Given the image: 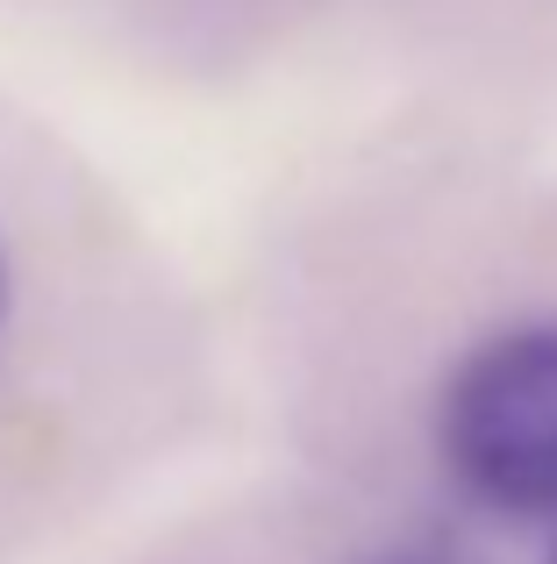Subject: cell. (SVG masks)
Masks as SVG:
<instances>
[{
    "label": "cell",
    "instance_id": "cell-1",
    "mask_svg": "<svg viewBox=\"0 0 557 564\" xmlns=\"http://www.w3.org/2000/svg\"><path fill=\"white\" fill-rule=\"evenodd\" d=\"M444 465L479 508L557 522V329H507L458 365L436 414Z\"/></svg>",
    "mask_w": 557,
    "mask_h": 564
},
{
    "label": "cell",
    "instance_id": "cell-2",
    "mask_svg": "<svg viewBox=\"0 0 557 564\" xmlns=\"http://www.w3.org/2000/svg\"><path fill=\"white\" fill-rule=\"evenodd\" d=\"M0 307H8V264H0Z\"/></svg>",
    "mask_w": 557,
    "mask_h": 564
},
{
    "label": "cell",
    "instance_id": "cell-3",
    "mask_svg": "<svg viewBox=\"0 0 557 564\" xmlns=\"http://www.w3.org/2000/svg\"><path fill=\"white\" fill-rule=\"evenodd\" d=\"M550 564H557V551H550Z\"/></svg>",
    "mask_w": 557,
    "mask_h": 564
}]
</instances>
